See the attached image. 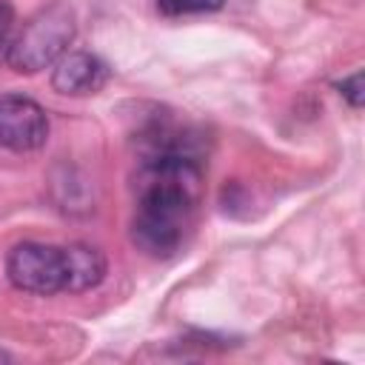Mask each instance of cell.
Segmentation results:
<instances>
[{"label":"cell","mask_w":365,"mask_h":365,"mask_svg":"<svg viewBox=\"0 0 365 365\" xmlns=\"http://www.w3.org/2000/svg\"><path fill=\"white\" fill-rule=\"evenodd\" d=\"M200 157L154 154L143 157L137 174V211L131 240L148 257H171L182 248L200 200Z\"/></svg>","instance_id":"cell-1"},{"label":"cell","mask_w":365,"mask_h":365,"mask_svg":"<svg viewBox=\"0 0 365 365\" xmlns=\"http://www.w3.org/2000/svg\"><path fill=\"white\" fill-rule=\"evenodd\" d=\"M74 34H77L74 9L63 0H54L43 6L34 17H29V23L11 40L6 60L14 71H23V74L43 71L46 66L57 63L68 51Z\"/></svg>","instance_id":"cell-2"},{"label":"cell","mask_w":365,"mask_h":365,"mask_svg":"<svg viewBox=\"0 0 365 365\" xmlns=\"http://www.w3.org/2000/svg\"><path fill=\"white\" fill-rule=\"evenodd\" d=\"M6 277L29 294H57L66 288L63 248L46 242H20L6 257Z\"/></svg>","instance_id":"cell-3"},{"label":"cell","mask_w":365,"mask_h":365,"mask_svg":"<svg viewBox=\"0 0 365 365\" xmlns=\"http://www.w3.org/2000/svg\"><path fill=\"white\" fill-rule=\"evenodd\" d=\"M48 140V117L46 111L23 97V94H6L0 97V145L17 154L37 151Z\"/></svg>","instance_id":"cell-4"},{"label":"cell","mask_w":365,"mask_h":365,"mask_svg":"<svg viewBox=\"0 0 365 365\" xmlns=\"http://www.w3.org/2000/svg\"><path fill=\"white\" fill-rule=\"evenodd\" d=\"M108 80L106 63L91 54V51H66L51 71V86L60 94L83 97V94H97Z\"/></svg>","instance_id":"cell-5"},{"label":"cell","mask_w":365,"mask_h":365,"mask_svg":"<svg viewBox=\"0 0 365 365\" xmlns=\"http://www.w3.org/2000/svg\"><path fill=\"white\" fill-rule=\"evenodd\" d=\"M66 265V288L63 291H88L106 277V257L100 248L86 242H71L63 248Z\"/></svg>","instance_id":"cell-6"},{"label":"cell","mask_w":365,"mask_h":365,"mask_svg":"<svg viewBox=\"0 0 365 365\" xmlns=\"http://www.w3.org/2000/svg\"><path fill=\"white\" fill-rule=\"evenodd\" d=\"M225 0H157V9L168 17L197 14V11H217Z\"/></svg>","instance_id":"cell-7"},{"label":"cell","mask_w":365,"mask_h":365,"mask_svg":"<svg viewBox=\"0 0 365 365\" xmlns=\"http://www.w3.org/2000/svg\"><path fill=\"white\" fill-rule=\"evenodd\" d=\"M339 94H342L354 108H359V106H362V74L356 71V74L345 77V80L339 83Z\"/></svg>","instance_id":"cell-8"},{"label":"cell","mask_w":365,"mask_h":365,"mask_svg":"<svg viewBox=\"0 0 365 365\" xmlns=\"http://www.w3.org/2000/svg\"><path fill=\"white\" fill-rule=\"evenodd\" d=\"M11 29H14V6L11 0H0V43H6Z\"/></svg>","instance_id":"cell-9"}]
</instances>
